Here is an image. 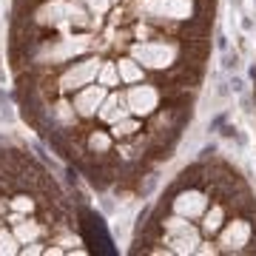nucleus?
<instances>
[{
    "instance_id": "1",
    "label": "nucleus",
    "mask_w": 256,
    "mask_h": 256,
    "mask_svg": "<svg viewBox=\"0 0 256 256\" xmlns=\"http://www.w3.org/2000/svg\"><path fill=\"white\" fill-rule=\"evenodd\" d=\"M131 54L134 60L148 68H168V66L176 60V46L171 43H162V40H154V43H137L131 46Z\"/></svg>"
},
{
    "instance_id": "2",
    "label": "nucleus",
    "mask_w": 256,
    "mask_h": 256,
    "mask_svg": "<svg viewBox=\"0 0 256 256\" xmlns=\"http://www.w3.org/2000/svg\"><path fill=\"white\" fill-rule=\"evenodd\" d=\"M254 222L248 220H230V225L222 230L220 250L222 254H248V245H254Z\"/></svg>"
},
{
    "instance_id": "3",
    "label": "nucleus",
    "mask_w": 256,
    "mask_h": 256,
    "mask_svg": "<svg viewBox=\"0 0 256 256\" xmlns=\"http://www.w3.org/2000/svg\"><path fill=\"white\" fill-rule=\"evenodd\" d=\"M146 12L151 14V20L168 18V20H191L194 0H146Z\"/></svg>"
},
{
    "instance_id": "4",
    "label": "nucleus",
    "mask_w": 256,
    "mask_h": 256,
    "mask_svg": "<svg viewBox=\"0 0 256 256\" xmlns=\"http://www.w3.org/2000/svg\"><path fill=\"white\" fill-rule=\"evenodd\" d=\"M176 200H168L171 202V208L180 214V216H200L202 210H205V205H208V200H205V194L202 191H196L194 185H185L182 191H176L174 194Z\"/></svg>"
},
{
    "instance_id": "5",
    "label": "nucleus",
    "mask_w": 256,
    "mask_h": 256,
    "mask_svg": "<svg viewBox=\"0 0 256 256\" xmlns=\"http://www.w3.org/2000/svg\"><path fill=\"white\" fill-rule=\"evenodd\" d=\"M156 102H160V92L154 86H134L128 92V108L134 114H151L156 108Z\"/></svg>"
},
{
    "instance_id": "6",
    "label": "nucleus",
    "mask_w": 256,
    "mask_h": 256,
    "mask_svg": "<svg viewBox=\"0 0 256 256\" xmlns=\"http://www.w3.org/2000/svg\"><path fill=\"white\" fill-rule=\"evenodd\" d=\"M97 68H100V60H97V57L77 63L72 72L63 77V88H80L86 82H92V77H97Z\"/></svg>"
},
{
    "instance_id": "7",
    "label": "nucleus",
    "mask_w": 256,
    "mask_h": 256,
    "mask_svg": "<svg viewBox=\"0 0 256 256\" xmlns=\"http://www.w3.org/2000/svg\"><path fill=\"white\" fill-rule=\"evenodd\" d=\"M168 242H171V250L174 254H194L196 250V245H200V234H196V228H191V225H185V228L174 230V234H168Z\"/></svg>"
},
{
    "instance_id": "8",
    "label": "nucleus",
    "mask_w": 256,
    "mask_h": 256,
    "mask_svg": "<svg viewBox=\"0 0 256 256\" xmlns=\"http://www.w3.org/2000/svg\"><path fill=\"white\" fill-rule=\"evenodd\" d=\"M102 97H106V88H102V86H88L86 92L77 94V108H80L82 114H94L97 106L102 102Z\"/></svg>"
},
{
    "instance_id": "9",
    "label": "nucleus",
    "mask_w": 256,
    "mask_h": 256,
    "mask_svg": "<svg viewBox=\"0 0 256 256\" xmlns=\"http://www.w3.org/2000/svg\"><path fill=\"white\" fill-rule=\"evenodd\" d=\"M117 72H120V80H122V82H137V80H142V68L137 66V60H120V63H117Z\"/></svg>"
},
{
    "instance_id": "10",
    "label": "nucleus",
    "mask_w": 256,
    "mask_h": 256,
    "mask_svg": "<svg viewBox=\"0 0 256 256\" xmlns=\"http://www.w3.org/2000/svg\"><path fill=\"white\" fill-rule=\"evenodd\" d=\"M222 220H225V208H222V205H214V208L205 214V222H202V228L208 230V234H214V230H220Z\"/></svg>"
},
{
    "instance_id": "11",
    "label": "nucleus",
    "mask_w": 256,
    "mask_h": 256,
    "mask_svg": "<svg viewBox=\"0 0 256 256\" xmlns=\"http://www.w3.org/2000/svg\"><path fill=\"white\" fill-rule=\"evenodd\" d=\"M122 114H126V111L120 108V97H108L106 108L100 111V117L108 120V122H117V120H122Z\"/></svg>"
},
{
    "instance_id": "12",
    "label": "nucleus",
    "mask_w": 256,
    "mask_h": 256,
    "mask_svg": "<svg viewBox=\"0 0 256 256\" xmlns=\"http://www.w3.org/2000/svg\"><path fill=\"white\" fill-rule=\"evenodd\" d=\"M134 131H140L137 120H117L114 122V137H131Z\"/></svg>"
},
{
    "instance_id": "13",
    "label": "nucleus",
    "mask_w": 256,
    "mask_h": 256,
    "mask_svg": "<svg viewBox=\"0 0 256 256\" xmlns=\"http://www.w3.org/2000/svg\"><path fill=\"white\" fill-rule=\"evenodd\" d=\"M242 66V54L239 52H222V72L230 74V72H239Z\"/></svg>"
},
{
    "instance_id": "14",
    "label": "nucleus",
    "mask_w": 256,
    "mask_h": 256,
    "mask_svg": "<svg viewBox=\"0 0 256 256\" xmlns=\"http://www.w3.org/2000/svg\"><path fill=\"white\" fill-rule=\"evenodd\" d=\"M220 134H222L225 140H234L236 146H248V137L242 134V131H239L236 126H230V122H225V126L220 128Z\"/></svg>"
},
{
    "instance_id": "15",
    "label": "nucleus",
    "mask_w": 256,
    "mask_h": 256,
    "mask_svg": "<svg viewBox=\"0 0 256 256\" xmlns=\"http://www.w3.org/2000/svg\"><path fill=\"white\" fill-rule=\"evenodd\" d=\"M156 182H160V174H148L142 182H140V188H137V194L140 196H151V191L156 188Z\"/></svg>"
},
{
    "instance_id": "16",
    "label": "nucleus",
    "mask_w": 256,
    "mask_h": 256,
    "mask_svg": "<svg viewBox=\"0 0 256 256\" xmlns=\"http://www.w3.org/2000/svg\"><path fill=\"white\" fill-rule=\"evenodd\" d=\"M88 146H92V151H108V137L102 131H97V134L88 137Z\"/></svg>"
},
{
    "instance_id": "17",
    "label": "nucleus",
    "mask_w": 256,
    "mask_h": 256,
    "mask_svg": "<svg viewBox=\"0 0 256 256\" xmlns=\"http://www.w3.org/2000/svg\"><path fill=\"white\" fill-rule=\"evenodd\" d=\"M228 86H230V94H245V80H242V77H239L236 72H230Z\"/></svg>"
},
{
    "instance_id": "18",
    "label": "nucleus",
    "mask_w": 256,
    "mask_h": 256,
    "mask_svg": "<svg viewBox=\"0 0 256 256\" xmlns=\"http://www.w3.org/2000/svg\"><path fill=\"white\" fill-rule=\"evenodd\" d=\"M216 154H220V146H216V142H208V146L200 148V162H208V160H214Z\"/></svg>"
},
{
    "instance_id": "19",
    "label": "nucleus",
    "mask_w": 256,
    "mask_h": 256,
    "mask_svg": "<svg viewBox=\"0 0 256 256\" xmlns=\"http://www.w3.org/2000/svg\"><path fill=\"white\" fill-rule=\"evenodd\" d=\"M0 117L3 120H14V111H12V106H9V100H6V92H3V88H0Z\"/></svg>"
},
{
    "instance_id": "20",
    "label": "nucleus",
    "mask_w": 256,
    "mask_h": 256,
    "mask_svg": "<svg viewBox=\"0 0 256 256\" xmlns=\"http://www.w3.org/2000/svg\"><path fill=\"white\" fill-rule=\"evenodd\" d=\"M230 94V86H228V80H216V86H214V97H220V100H225Z\"/></svg>"
},
{
    "instance_id": "21",
    "label": "nucleus",
    "mask_w": 256,
    "mask_h": 256,
    "mask_svg": "<svg viewBox=\"0 0 256 256\" xmlns=\"http://www.w3.org/2000/svg\"><path fill=\"white\" fill-rule=\"evenodd\" d=\"M117 68H114V66H108V68H106V72H102V82H106V86H117Z\"/></svg>"
},
{
    "instance_id": "22",
    "label": "nucleus",
    "mask_w": 256,
    "mask_h": 256,
    "mask_svg": "<svg viewBox=\"0 0 256 256\" xmlns=\"http://www.w3.org/2000/svg\"><path fill=\"white\" fill-rule=\"evenodd\" d=\"M225 122H228V114H216V117H214V120L208 122V131H220V128L225 126Z\"/></svg>"
},
{
    "instance_id": "23",
    "label": "nucleus",
    "mask_w": 256,
    "mask_h": 256,
    "mask_svg": "<svg viewBox=\"0 0 256 256\" xmlns=\"http://www.w3.org/2000/svg\"><path fill=\"white\" fill-rule=\"evenodd\" d=\"M239 23H242V32H254V28H256V20L250 18V14H242Z\"/></svg>"
},
{
    "instance_id": "24",
    "label": "nucleus",
    "mask_w": 256,
    "mask_h": 256,
    "mask_svg": "<svg viewBox=\"0 0 256 256\" xmlns=\"http://www.w3.org/2000/svg\"><path fill=\"white\" fill-rule=\"evenodd\" d=\"M194 254H220V248L208 245V242H200V248H196V250H194Z\"/></svg>"
},
{
    "instance_id": "25",
    "label": "nucleus",
    "mask_w": 256,
    "mask_h": 256,
    "mask_svg": "<svg viewBox=\"0 0 256 256\" xmlns=\"http://www.w3.org/2000/svg\"><path fill=\"white\" fill-rule=\"evenodd\" d=\"M216 48L220 52H228V37L225 34H216Z\"/></svg>"
},
{
    "instance_id": "26",
    "label": "nucleus",
    "mask_w": 256,
    "mask_h": 256,
    "mask_svg": "<svg viewBox=\"0 0 256 256\" xmlns=\"http://www.w3.org/2000/svg\"><path fill=\"white\" fill-rule=\"evenodd\" d=\"M102 214H114V202H111L108 196L102 200Z\"/></svg>"
},
{
    "instance_id": "27",
    "label": "nucleus",
    "mask_w": 256,
    "mask_h": 256,
    "mask_svg": "<svg viewBox=\"0 0 256 256\" xmlns=\"http://www.w3.org/2000/svg\"><path fill=\"white\" fill-rule=\"evenodd\" d=\"M234 6H236V9H239V6H242V0H234Z\"/></svg>"
}]
</instances>
